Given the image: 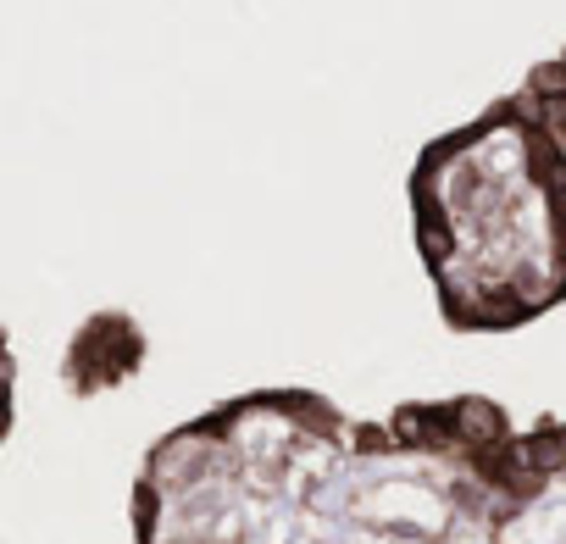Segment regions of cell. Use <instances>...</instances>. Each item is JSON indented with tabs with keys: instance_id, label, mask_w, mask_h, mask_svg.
I'll return each mask as SVG.
<instances>
[{
	"instance_id": "obj_1",
	"label": "cell",
	"mask_w": 566,
	"mask_h": 544,
	"mask_svg": "<svg viewBox=\"0 0 566 544\" xmlns=\"http://www.w3.org/2000/svg\"><path fill=\"white\" fill-rule=\"evenodd\" d=\"M522 461L489 395L356 417L323 389H250L161 433L134 544H494Z\"/></svg>"
},
{
	"instance_id": "obj_2",
	"label": "cell",
	"mask_w": 566,
	"mask_h": 544,
	"mask_svg": "<svg viewBox=\"0 0 566 544\" xmlns=\"http://www.w3.org/2000/svg\"><path fill=\"white\" fill-rule=\"evenodd\" d=\"M406 206L444 328L516 334L566 306V145L522 90L433 134Z\"/></svg>"
},
{
	"instance_id": "obj_3",
	"label": "cell",
	"mask_w": 566,
	"mask_h": 544,
	"mask_svg": "<svg viewBox=\"0 0 566 544\" xmlns=\"http://www.w3.org/2000/svg\"><path fill=\"white\" fill-rule=\"evenodd\" d=\"M494 544H566V417L522 428V461Z\"/></svg>"
},
{
	"instance_id": "obj_4",
	"label": "cell",
	"mask_w": 566,
	"mask_h": 544,
	"mask_svg": "<svg viewBox=\"0 0 566 544\" xmlns=\"http://www.w3.org/2000/svg\"><path fill=\"white\" fill-rule=\"evenodd\" d=\"M522 101L549 123V134L566 145V45L555 51V56H544V62H533L527 73H522Z\"/></svg>"
},
{
	"instance_id": "obj_5",
	"label": "cell",
	"mask_w": 566,
	"mask_h": 544,
	"mask_svg": "<svg viewBox=\"0 0 566 544\" xmlns=\"http://www.w3.org/2000/svg\"><path fill=\"white\" fill-rule=\"evenodd\" d=\"M12 422H18V356H12L7 328H0V450L12 439Z\"/></svg>"
}]
</instances>
